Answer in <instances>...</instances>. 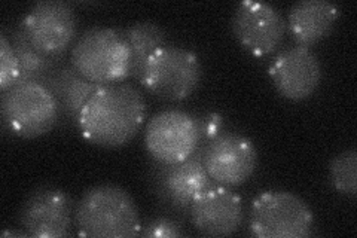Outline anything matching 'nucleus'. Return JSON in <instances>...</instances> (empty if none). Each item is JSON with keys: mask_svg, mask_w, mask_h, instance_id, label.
I'll list each match as a JSON object with an SVG mask.
<instances>
[{"mask_svg": "<svg viewBox=\"0 0 357 238\" xmlns=\"http://www.w3.org/2000/svg\"><path fill=\"white\" fill-rule=\"evenodd\" d=\"M146 119V101L127 82L98 87L81 112L77 128L91 144L115 149L130 143Z\"/></svg>", "mask_w": 357, "mask_h": 238, "instance_id": "nucleus-1", "label": "nucleus"}, {"mask_svg": "<svg viewBox=\"0 0 357 238\" xmlns=\"http://www.w3.org/2000/svg\"><path fill=\"white\" fill-rule=\"evenodd\" d=\"M76 228L84 237H139L142 219L136 201L118 185H96L84 192L75 207Z\"/></svg>", "mask_w": 357, "mask_h": 238, "instance_id": "nucleus-2", "label": "nucleus"}, {"mask_svg": "<svg viewBox=\"0 0 357 238\" xmlns=\"http://www.w3.org/2000/svg\"><path fill=\"white\" fill-rule=\"evenodd\" d=\"M70 64L97 85L124 82L131 69L124 30L105 26L86 29L73 45Z\"/></svg>", "mask_w": 357, "mask_h": 238, "instance_id": "nucleus-3", "label": "nucleus"}, {"mask_svg": "<svg viewBox=\"0 0 357 238\" xmlns=\"http://www.w3.org/2000/svg\"><path fill=\"white\" fill-rule=\"evenodd\" d=\"M204 143L181 163L164 164L152 163L149 170V186L152 194L167 210L188 216L194 201L213 186L215 182L208 176L203 163Z\"/></svg>", "mask_w": 357, "mask_h": 238, "instance_id": "nucleus-4", "label": "nucleus"}, {"mask_svg": "<svg viewBox=\"0 0 357 238\" xmlns=\"http://www.w3.org/2000/svg\"><path fill=\"white\" fill-rule=\"evenodd\" d=\"M3 127L22 139L50 133L60 121L57 100L39 82H20L2 93L0 100Z\"/></svg>", "mask_w": 357, "mask_h": 238, "instance_id": "nucleus-5", "label": "nucleus"}, {"mask_svg": "<svg viewBox=\"0 0 357 238\" xmlns=\"http://www.w3.org/2000/svg\"><path fill=\"white\" fill-rule=\"evenodd\" d=\"M201 75L199 60L191 50L167 43L149 57L139 81L155 97L182 101L195 91Z\"/></svg>", "mask_w": 357, "mask_h": 238, "instance_id": "nucleus-6", "label": "nucleus"}, {"mask_svg": "<svg viewBox=\"0 0 357 238\" xmlns=\"http://www.w3.org/2000/svg\"><path fill=\"white\" fill-rule=\"evenodd\" d=\"M312 226V210L294 192L266 191L250 206L249 231L258 238H305Z\"/></svg>", "mask_w": 357, "mask_h": 238, "instance_id": "nucleus-7", "label": "nucleus"}, {"mask_svg": "<svg viewBox=\"0 0 357 238\" xmlns=\"http://www.w3.org/2000/svg\"><path fill=\"white\" fill-rule=\"evenodd\" d=\"M144 144L156 163H181L201 144L198 118L178 109L158 112L144 128Z\"/></svg>", "mask_w": 357, "mask_h": 238, "instance_id": "nucleus-8", "label": "nucleus"}, {"mask_svg": "<svg viewBox=\"0 0 357 238\" xmlns=\"http://www.w3.org/2000/svg\"><path fill=\"white\" fill-rule=\"evenodd\" d=\"M29 40L51 59H61L76 38L75 9L64 0H40L33 3L21 21Z\"/></svg>", "mask_w": 357, "mask_h": 238, "instance_id": "nucleus-9", "label": "nucleus"}, {"mask_svg": "<svg viewBox=\"0 0 357 238\" xmlns=\"http://www.w3.org/2000/svg\"><path fill=\"white\" fill-rule=\"evenodd\" d=\"M73 216V200L63 189L52 185L33 189L18 211L21 230L36 238L67 237Z\"/></svg>", "mask_w": 357, "mask_h": 238, "instance_id": "nucleus-10", "label": "nucleus"}, {"mask_svg": "<svg viewBox=\"0 0 357 238\" xmlns=\"http://www.w3.org/2000/svg\"><path fill=\"white\" fill-rule=\"evenodd\" d=\"M234 36L256 57L275 52L286 36V20L275 6L245 0L237 5L231 18Z\"/></svg>", "mask_w": 357, "mask_h": 238, "instance_id": "nucleus-11", "label": "nucleus"}, {"mask_svg": "<svg viewBox=\"0 0 357 238\" xmlns=\"http://www.w3.org/2000/svg\"><path fill=\"white\" fill-rule=\"evenodd\" d=\"M203 163L215 184L238 186L258 165V151L250 139L237 133H220L204 143Z\"/></svg>", "mask_w": 357, "mask_h": 238, "instance_id": "nucleus-12", "label": "nucleus"}, {"mask_svg": "<svg viewBox=\"0 0 357 238\" xmlns=\"http://www.w3.org/2000/svg\"><path fill=\"white\" fill-rule=\"evenodd\" d=\"M268 72L278 94L294 101L311 97L321 81L319 57L303 45L278 52Z\"/></svg>", "mask_w": 357, "mask_h": 238, "instance_id": "nucleus-13", "label": "nucleus"}, {"mask_svg": "<svg viewBox=\"0 0 357 238\" xmlns=\"http://www.w3.org/2000/svg\"><path fill=\"white\" fill-rule=\"evenodd\" d=\"M243 200L228 186L218 185L204 191L192 204L189 219L206 237H228L237 232L243 222Z\"/></svg>", "mask_w": 357, "mask_h": 238, "instance_id": "nucleus-14", "label": "nucleus"}, {"mask_svg": "<svg viewBox=\"0 0 357 238\" xmlns=\"http://www.w3.org/2000/svg\"><path fill=\"white\" fill-rule=\"evenodd\" d=\"M43 85L57 100L60 110L59 122L76 127L88 100L97 91L98 87H102L88 81L72 64H60L47 76Z\"/></svg>", "mask_w": 357, "mask_h": 238, "instance_id": "nucleus-15", "label": "nucleus"}, {"mask_svg": "<svg viewBox=\"0 0 357 238\" xmlns=\"http://www.w3.org/2000/svg\"><path fill=\"white\" fill-rule=\"evenodd\" d=\"M338 17L340 9L328 0H301L289 9L287 27L299 45L310 48L331 35Z\"/></svg>", "mask_w": 357, "mask_h": 238, "instance_id": "nucleus-16", "label": "nucleus"}, {"mask_svg": "<svg viewBox=\"0 0 357 238\" xmlns=\"http://www.w3.org/2000/svg\"><path fill=\"white\" fill-rule=\"evenodd\" d=\"M131 52L130 77L137 79L149 57L167 45V35L164 29L155 21H137L124 30Z\"/></svg>", "mask_w": 357, "mask_h": 238, "instance_id": "nucleus-17", "label": "nucleus"}, {"mask_svg": "<svg viewBox=\"0 0 357 238\" xmlns=\"http://www.w3.org/2000/svg\"><path fill=\"white\" fill-rule=\"evenodd\" d=\"M9 40L18 57L21 72L47 77L61 64L60 59H51V57L42 54L35 45L29 40L26 31L21 24H18L13 30V33H10Z\"/></svg>", "mask_w": 357, "mask_h": 238, "instance_id": "nucleus-18", "label": "nucleus"}, {"mask_svg": "<svg viewBox=\"0 0 357 238\" xmlns=\"http://www.w3.org/2000/svg\"><path fill=\"white\" fill-rule=\"evenodd\" d=\"M329 179L332 186L349 197L357 194V152L354 147L333 158L329 164Z\"/></svg>", "mask_w": 357, "mask_h": 238, "instance_id": "nucleus-19", "label": "nucleus"}, {"mask_svg": "<svg viewBox=\"0 0 357 238\" xmlns=\"http://www.w3.org/2000/svg\"><path fill=\"white\" fill-rule=\"evenodd\" d=\"M21 73L18 57L5 33L0 35V91L5 93L15 85Z\"/></svg>", "mask_w": 357, "mask_h": 238, "instance_id": "nucleus-20", "label": "nucleus"}, {"mask_svg": "<svg viewBox=\"0 0 357 238\" xmlns=\"http://www.w3.org/2000/svg\"><path fill=\"white\" fill-rule=\"evenodd\" d=\"M140 235L144 238H173L185 237L182 223L170 216H156L142 225Z\"/></svg>", "mask_w": 357, "mask_h": 238, "instance_id": "nucleus-21", "label": "nucleus"}, {"mask_svg": "<svg viewBox=\"0 0 357 238\" xmlns=\"http://www.w3.org/2000/svg\"><path fill=\"white\" fill-rule=\"evenodd\" d=\"M199 131H201V143H207L222 130V119L218 115H208L206 118H198Z\"/></svg>", "mask_w": 357, "mask_h": 238, "instance_id": "nucleus-22", "label": "nucleus"}, {"mask_svg": "<svg viewBox=\"0 0 357 238\" xmlns=\"http://www.w3.org/2000/svg\"><path fill=\"white\" fill-rule=\"evenodd\" d=\"M15 237V235H20V237H29L27 235V232L26 231H21V232H17V231H6V232H3V237Z\"/></svg>", "mask_w": 357, "mask_h": 238, "instance_id": "nucleus-23", "label": "nucleus"}]
</instances>
